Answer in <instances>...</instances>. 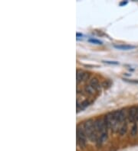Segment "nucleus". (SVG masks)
Returning a JSON list of instances; mask_svg holds the SVG:
<instances>
[{"label":"nucleus","mask_w":138,"mask_h":151,"mask_svg":"<svg viewBox=\"0 0 138 151\" xmlns=\"http://www.w3.org/2000/svg\"><path fill=\"white\" fill-rule=\"evenodd\" d=\"M82 124L87 138L91 141H97L98 134L94 128V121H93L92 119H88V120L85 121Z\"/></svg>","instance_id":"nucleus-1"},{"label":"nucleus","mask_w":138,"mask_h":151,"mask_svg":"<svg viewBox=\"0 0 138 151\" xmlns=\"http://www.w3.org/2000/svg\"><path fill=\"white\" fill-rule=\"evenodd\" d=\"M77 143L80 148H84L87 143V135L81 124L77 127Z\"/></svg>","instance_id":"nucleus-2"},{"label":"nucleus","mask_w":138,"mask_h":151,"mask_svg":"<svg viewBox=\"0 0 138 151\" xmlns=\"http://www.w3.org/2000/svg\"><path fill=\"white\" fill-rule=\"evenodd\" d=\"M88 77H89V73L85 72V71L81 70V69H78L76 74L77 84H79L80 82L86 80Z\"/></svg>","instance_id":"nucleus-3"},{"label":"nucleus","mask_w":138,"mask_h":151,"mask_svg":"<svg viewBox=\"0 0 138 151\" xmlns=\"http://www.w3.org/2000/svg\"><path fill=\"white\" fill-rule=\"evenodd\" d=\"M127 118L130 122H135L137 121V106H132L127 113Z\"/></svg>","instance_id":"nucleus-4"},{"label":"nucleus","mask_w":138,"mask_h":151,"mask_svg":"<svg viewBox=\"0 0 138 151\" xmlns=\"http://www.w3.org/2000/svg\"><path fill=\"white\" fill-rule=\"evenodd\" d=\"M114 47H115L117 50H133L136 47L134 46V45H129V44H114Z\"/></svg>","instance_id":"nucleus-5"},{"label":"nucleus","mask_w":138,"mask_h":151,"mask_svg":"<svg viewBox=\"0 0 138 151\" xmlns=\"http://www.w3.org/2000/svg\"><path fill=\"white\" fill-rule=\"evenodd\" d=\"M89 85L91 86L92 88L94 89V91H98L101 89V85H100V82L98 81V79L97 78H93L91 79L89 82Z\"/></svg>","instance_id":"nucleus-6"},{"label":"nucleus","mask_w":138,"mask_h":151,"mask_svg":"<svg viewBox=\"0 0 138 151\" xmlns=\"http://www.w3.org/2000/svg\"><path fill=\"white\" fill-rule=\"evenodd\" d=\"M90 105H91L90 101L88 99L84 100V101H83L80 104H79L78 101V103H77V108H79V107H80V110H83V109H84L85 108H87Z\"/></svg>","instance_id":"nucleus-7"},{"label":"nucleus","mask_w":138,"mask_h":151,"mask_svg":"<svg viewBox=\"0 0 138 151\" xmlns=\"http://www.w3.org/2000/svg\"><path fill=\"white\" fill-rule=\"evenodd\" d=\"M138 133V125L137 123H134L133 124L132 128H131V130H130V134L132 137H135Z\"/></svg>","instance_id":"nucleus-8"},{"label":"nucleus","mask_w":138,"mask_h":151,"mask_svg":"<svg viewBox=\"0 0 138 151\" xmlns=\"http://www.w3.org/2000/svg\"><path fill=\"white\" fill-rule=\"evenodd\" d=\"M126 131H127V124L124 123V124H123L122 126L121 127V128L119 129V133H120L121 135H124L126 133Z\"/></svg>","instance_id":"nucleus-9"},{"label":"nucleus","mask_w":138,"mask_h":151,"mask_svg":"<svg viewBox=\"0 0 138 151\" xmlns=\"http://www.w3.org/2000/svg\"><path fill=\"white\" fill-rule=\"evenodd\" d=\"M88 41L91 43H92V44H103V42H102L101 40H98V39H95V38H90L89 40H88Z\"/></svg>","instance_id":"nucleus-10"},{"label":"nucleus","mask_w":138,"mask_h":151,"mask_svg":"<svg viewBox=\"0 0 138 151\" xmlns=\"http://www.w3.org/2000/svg\"><path fill=\"white\" fill-rule=\"evenodd\" d=\"M85 91H86V92L89 94H93L94 92H95L94 89L92 88L90 85H88V86H85Z\"/></svg>","instance_id":"nucleus-11"},{"label":"nucleus","mask_w":138,"mask_h":151,"mask_svg":"<svg viewBox=\"0 0 138 151\" xmlns=\"http://www.w3.org/2000/svg\"><path fill=\"white\" fill-rule=\"evenodd\" d=\"M103 63H107V64H110V65H118L119 62L117 61H111V60H103Z\"/></svg>","instance_id":"nucleus-12"},{"label":"nucleus","mask_w":138,"mask_h":151,"mask_svg":"<svg viewBox=\"0 0 138 151\" xmlns=\"http://www.w3.org/2000/svg\"><path fill=\"white\" fill-rule=\"evenodd\" d=\"M124 80L126 81V82H130V83H138V80H134V79H130V80H129V79H124Z\"/></svg>","instance_id":"nucleus-13"},{"label":"nucleus","mask_w":138,"mask_h":151,"mask_svg":"<svg viewBox=\"0 0 138 151\" xmlns=\"http://www.w3.org/2000/svg\"><path fill=\"white\" fill-rule=\"evenodd\" d=\"M128 3V2L127 1H123V2H120V6H126V4Z\"/></svg>","instance_id":"nucleus-14"},{"label":"nucleus","mask_w":138,"mask_h":151,"mask_svg":"<svg viewBox=\"0 0 138 151\" xmlns=\"http://www.w3.org/2000/svg\"><path fill=\"white\" fill-rule=\"evenodd\" d=\"M76 36H77V39H78V38H79V37H83V35H82V34H81V33L77 32Z\"/></svg>","instance_id":"nucleus-15"},{"label":"nucleus","mask_w":138,"mask_h":151,"mask_svg":"<svg viewBox=\"0 0 138 151\" xmlns=\"http://www.w3.org/2000/svg\"><path fill=\"white\" fill-rule=\"evenodd\" d=\"M137 121H138V105L137 106Z\"/></svg>","instance_id":"nucleus-16"}]
</instances>
